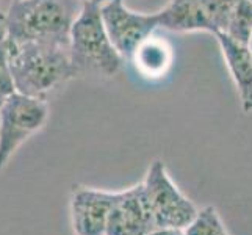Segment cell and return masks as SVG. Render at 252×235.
<instances>
[{"instance_id":"cell-1","label":"cell","mask_w":252,"mask_h":235,"mask_svg":"<svg viewBox=\"0 0 252 235\" xmlns=\"http://www.w3.org/2000/svg\"><path fill=\"white\" fill-rule=\"evenodd\" d=\"M6 46L16 93L46 99L58 86L77 77L69 46L32 41H6Z\"/></svg>"},{"instance_id":"cell-2","label":"cell","mask_w":252,"mask_h":235,"mask_svg":"<svg viewBox=\"0 0 252 235\" xmlns=\"http://www.w3.org/2000/svg\"><path fill=\"white\" fill-rule=\"evenodd\" d=\"M85 0H21L6 11L10 42L69 46L72 24Z\"/></svg>"},{"instance_id":"cell-3","label":"cell","mask_w":252,"mask_h":235,"mask_svg":"<svg viewBox=\"0 0 252 235\" xmlns=\"http://www.w3.org/2000/svg\"><path fill=\"white\" fill-rule=\"evenodd\" d=\"M69 55L79 75L108 78L119 72L124 60L107 34L97 0H85L69 34Z\"/></svg>"},{"instance_id":"cell-4","label":"cell","mask_w":252,"mask_h":235,"mask_svg":"<svg viewBox=\"0 0 252 235\" xmlns=\"http://www.w3.org/2000/svg\"><path fill=\"white\" fill-rule=\"evenodd\" d=\"M47 119L46 99L16 91L5 96L0 105V171L30 136L46 126Z\"/></svg>"},{"instance_id":"cell-5","label":"cell","mask_w":252,"mask_h":235,"mask_svg":"<svg viewBox=\"0 0 252 235\" xmlns=\"http://www.w3.org/2000/svg\"><path fill=\"white\" fill-rule=\"evenodd\" d=\"M155 228L185 229L196 218L197 207L174 184L166 165L154 160L141 182Z\"/></svg>"},{"instance_id":"cell-6","label":"cell","mask_w":252,"mask_h":235,"mask_svg":"<svg viewBox=\"0 0 252 235\" xmlns=\"http://www.w3.org/2000/svg\"><path fill=\"white\" fill-rule=\"evenodd\" d=\"M100 16L111 44L124 62H128L135 49L158 27L157 13L133 11L126 5V0L102 2Z\"/></svg>"},{"instance_id":"cell-7","label":"cell","mask_w":252,"mask_h":235,"mask_svg":"<svg viewBox=\"0 0 252 235\" xmlns=\"http://www.w3.org/2000/svg\"><path fill=\"white\" fill-rule=\"evenodd\" d=\"M116 191L93 187H74L69 202L75 235H105Z\"/></svg>"},{"instance_id":"cell-8","label":"cell","mask_w":252,"mask_h":235,"mask_svg":"<svg viewBox=\"0 0 252 235\" xmlns=\"http://www.w3.org/2000/svg\"><path fill=\"white\" fill-rule=\"evenodd\" d=\"M154 229L157 228L141 182L124 191H116L105 235H147Z\"/></svg>"},{"instance_id":"cell-9","label":"cell","mask_w":252,"mask_h":235,"mask_svg":"<svg viewBox=\"0 0 252 235\" xmlns=\"http://www.w3.org/2000/svg\"><path fill=\"white\" fill-rule=\"evenodd\" d=\"M213 36L216 38L222 52L224 62L227 65L230 77L240 98L241 110L249 115L252 113V54L248 44H241L230 39L227 34L218 32Z\"/></svg>"},{"instance_id":"cell-10","label":"cell","mask_w":252,"mask_h":235,"mask_svg":"<svg viewBox=\"0 0 252 235\" xmlns=\"http://www.w3.org/2000/svg\"><path fill=\"white\" fill-rule=\"evenodd\" d=\"M158 16V27L177 33L207 32L213 34V29L202 10L201 0H171L163 6Z\"/></svg>"},{"instance_id":"cell-11","label":"cell","mask_w":252,"mask_h":235,"mask_svg":"<svg viewBox=\"0 0 252 235\" xmlns=\"http://www.w3.org/2000/svg\"><path fill=\"white\" fill-rule=\"evenodd\" d=\"M128 62L141 77L155 80L169 72L174 62V50L166 39L151 34L135 49Z\"/></svg>"},{"instance_id":"cell-12","label":"cell","mask_w":252,"mask_h":235,"mask_svg":"<svg viewBox=\"0 0 252 235\" xmlns=\"http://www.w3.org/2000/svg\"><path fill=\"white\" fill-rule=\"evenodd\" d=\"M230 39L248 44L252 36V2L251 0H241L233 11L227 27L222 32Z\"/></svg>"},{"instance_id":"cell-13","label":"cell","mask_w":252,"mask_h":235,"mask_svg":"<svg viewBox=\"0 0 252 235\" xmlns=\"http://www.w3.org/2000/svg\"><path fill=\"white\" fill-rule=\"evenodd\" d=\"M184 235H230L225 229L218 210L207 205L199 210L196 218L184 229Z\"/></svg>"},{"instance_id":"cell-14","label":"cell","mask_w":252,"mask_h":235,"mask_svg":"<svg viewBox=\"0 0 252 235\" xmlns=\"http://www.w3.org/2000/svg\"><path fill=\"white\" fill-rule=\"evenodd\" d=\"M240 2L241 0H201L202 10L213 29V34L225 30Z\"/></svg>"},{"instance_id":"cell-15","label":"cell","mask_w":252,"mask_h":235,"mask_svg":"<svg viewBox=\"0 0 252 235\" xmlns=\"http://www.w3.org/2000/svg\"><path fill=\"white\" fill-rule=\"evenodd\" d=\"M14 91L13 78L10 72V63H8V46L6 41L0 44V96H8Z\"/></svg>"},{"instance_id":"cell-16","label":"cell","mask_w":252,"mask_h":235,"mask_svg":"<svg viewBox=\"0 0 252 235\" xmlns=\"http://www.w3.org/2000/svg\"><path fill=\"white\" fill-rule=\"evenodd\" d=\"M8 38V21H6V13L0 10V44L5 42Z\"/></svg>"},{"instance_id":"cell-17","label":"cell","mask_w":252,"mask_h":235,"mask_svg":"<svg viewBox=\"0 0 252 235\" xmlns=\"http://www.w3.org/2000/svg\"><path fill=\"white\" fill-rule=\"evenodd\" d=\"M147 235H184V229H161L157 228L151 231Z\"/></svg>"},{"instance_id":"cell-18","label":"cell","mask_w":252,"mask_h":235,"mask_svg":"<svg viewBox=\"0 0 252 235\" xmlns=\"http://www.w3.org/2000/svg\"><path fill=\"white\" fill-rule=\"evenodd\" d=\"M17 2H21V0H0V10H3L6 13L10 10V6H13Z\"/></svg>"},{"instance_id":"cell-19","label":"cell","mask_w":252,"mask_h":235,"mask_svg":"<svg viewBox=\"0 0 252 235\" xmlns=\"http://www.w3.org/2000/svg\"><path fill=\"white\" fill-rule=\"evenodd\" d=\"M248 47H249L251 54H252V36H251V39H249V42H248Z\"/></svg>"},{"instance_id":"cell-20","label":"cell","mask_w":252,"mask_h":235,"mask_svg":"<svg viewBox=\"0 0 252 235\" xmlns=\"http://www.w3.org/2000/svg\"><path fill=\"white\" fill-rule=\"evenodd\" d=\"M2 102H3V96H0V105H2Z\"/></svg>"},{"instance_id":"cell-21","label":"cell","mask_w":252,"mask_h":235,"mask_svg":"<svg viewBox=\"0 0 252 235\" xmlns=\"http://www.w3.org/2000/svg\"><path fill=\"white\" fill-rule=\"evenodd\" d=\"M97 2H99V3H102V2H105V0H97Z\"/></svg>"},{"instance_id":"cell-22","label":"cell","mask_w":252,"mask_h":235,"mask_svg":"<svg viewBox=\"0 0 252 235\" xmlns=\"http://www.w3.org/2000/svg\"><path fill=\"white\" fill-rule=\"evenodd\" d=\"M251 2H252V0H251Z\"/></svg>"}]
</instances>
